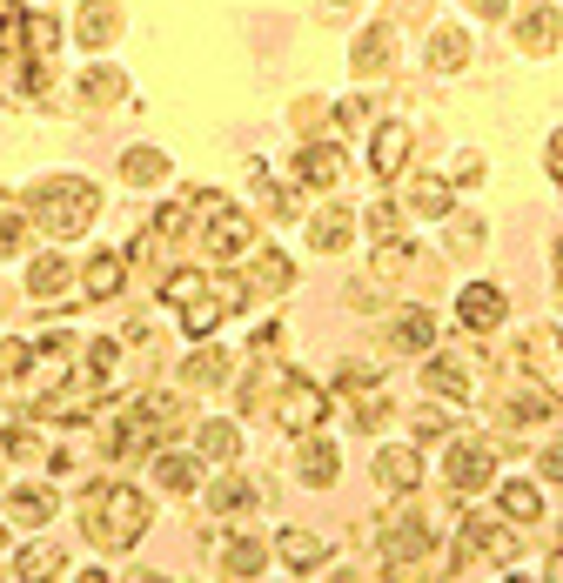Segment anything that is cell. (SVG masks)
Returning a JSON list of instances; mask_svg holds the SVG:
<instances>
[{"label":"cell","instance_id":"6da1fadb","mask_svg":"<svg viewBox=\"0 0 563 583\" xmlns=\"http://www.w3.org/2000/svg\"><path fill=\"white\" fill-rule=\"evenodd\" d=\"M34 215H41L54 235H74V228L94 222V188L88 181H41V188H34Z\"/></svg>","mask_w":563,"mask_h":583},{"label":"cell","instance_id":"7a4b0ae2","mask_svg":"<svg viewBox=\"0 0 563 583\" xmlns=\"http://www.w3.org/2000/svg\"><path fill=\"white\" fill-rule=\"evenodd\" d=\"M88 523H94L108 543H135L141 523H148V503H141V490H121V483H108V490L88 503Z\"/></svg>","mask_w":563,"mask_h":583},{"label":"cell","instance_id":"3957f363","mask_svg":"<svg viewBox=\"0 0 563 583\" xmlns=\"http://www.w3.org/2000/svg\"><path fill=\"white\" fill-rule=\"evenodd\" d=\"M463 322H470V329H496V322H503V295H496L490 282L463 289Z\"/></svg>","mask_w":563,"mask_h":583},{"label":"cell","instance_id":"277c9868","mask_svg":"<svg viewBox=\"0 0 563 583\" xmlns=\"http://www.w3.org/2000/svg\"><path fill=\"white\" fill-rule=\"evenodd\" d=\"M316 416H322V396H316V389H289V396H282V423H289V429H309Z\"/></svg>","mask_w":563,"mask_h":583},{"label":"cell","instance_id":"5b68a950","mask_svg":"<svg viewBox=\"0 0 563 583\" xmlns=\"http://www.w3.org/2000/svg\"><path fill=\"white\" fill-rule=\"evenodd\" d=\"M403 148H409V128H403V121H389L383 135H376V168H383V175H396Z\"/></svg>","mask_w":563,"mask_h":583},{"label":"cell","instance_id":"8992f818","mask_svg":"<svg viewBox=\"0 0 563 583\" xmlns=\"http://www.w3.org/2000/svg\"><path fill=\"white\" fill-rule=\"evenodd\" d=\"M336 168H342L336 148H309V155H302V181H309V188H329V181H336Z\"/></svg>","mask_w":563,"mask_h":583},{"label":"cell","instance_id":"52a82bcc","mask_svg":"<svg viewBox=\"0 0 563 583\" xmlns=\"http://www.w3.org/2000/svg\"><path fill=\"white\" fill-rule=\"evenodd\" d=\"M121 289V255H94L88 262V295H114Z\"/></svg>","mask_w":563,"mask_h":583},{"label":"cell","instance_id":"ba28073f","mask_svg":"<svg viewBox=\"0 0 563 583\" xmlns=\"http://www.w3.org/2000/svg\"><path fill=\"white\" fill-rule=\"evenodd\" d=\"M396 349H429V315L409 309L403 322H396Z\"/></svg>","mask_w":563,"mask_h":583},{"label":"cell","instance_id":"9c48e42d","mask_svg":"<svg viewBox=\"0 0 563 583\" xmlns=\"http://www.w3.org/2000/svg\"><path fill=\"white\" fill-rule=\"evenodd\" d=\"M383 54H389V34H362V47H356V68H362V74H383V68H389Z\"/></svg>","mask_w":563,"mask_h":583},{"label":"cell","instance_id":"30bf717a","mask_svg":"<svg viewBox=\"0 0 563 583\" xmlns=\"http://www.w3.org/2000/svg\"><path fill=\"white\" fill-rule=\"evenodd\" d=\"M456 483H483V476H490V456H483V449H456Z\"/></svg>","mask_w":563,"mask_h":583},{"label":"cell","instance_id":"8fae6325","mask_svg":"<svg viewBox=\"0 0 563 583\" xmlns=\"http://www.w3.org/2000/svg\"><path fill=\"white\" fill-rule=\"evenodd\" d=\"M376 470H383V483H396V490H403V483H416V456H403V449H389V456L376 463Z\"/></svg>","mask_w":563,"mask_h":583},{"label":"cell","instance_id":"7c38bea8","mask_svg":"<svg viewBox=\"0 0 563 583\" xmlns=\"http://www.w3.org/2000/svg\"><path fill=\"white\" fill-rule=\"evenodd\" d=\"M202 456H215V463H222V456H235V429H228V423H208L202 429Z\"/></svg>","mask_w":563,"mask_h":583},{"label":"cell","instance_id":"4fadbf2b","mask_svg":"<svg viewBox=\"0 0 563 583\" xmlns=\"http://www.w3.org/2000/svg\"><path fill=\"white\" fill-rule=\"evenodd\" d=\"M309 235H316V248H342V242H349V215H322Z\"/></svg>","mask_w":563,"mask_h":583},{"label":"cell","instance_id":"5bb4252c","mask_svg":"<svg viewBox=\"0 0 563 583\" xmlns=\"http://www.w3.org/2000/svg\"><path fill=\"white\" fill-rule=\"evenodd\" d=\"M282 557H289V563H322V543L302 537V530H289V537H282Z\"/></svg>","mask_w":563,"mask_h":583},{"label":"cell","instance_id":"9a60e30c","mask_svg":"<svg viewBox=\"0 0 563 583\" xmlns=\"http://www.w3.org/2000/svg\"><path fill=\"white\" fill-rule=\"evenodd\" d=\"M161 168H168V161H161L155 148H135V155H128V181H161Z\"/></svg>","mask_w":563,"mask_h":583},{"label":"cell","instance_id":"2e32d148","mask_svg":"<svg viewBox=\"0 0 563 583\" xmlns=\"http://www.w3.org/2000/svg\"><path fill=\"white\" fill-rule=\"evenodd\" d=\"M7 248H21V208L0 195V255H7Z\"/></svg>","mask_w":563,"mask_h":583},{"label":"cell","instance_id":"e0dca14e","mask_svg":"<svg viewBox=\"0 0 563 583\" xmlns=\"http://www.w3.org/2000/svg\"><path fill=\"white\" fill-rule=\"evenodd\" d=\"M302 470H309V483H329V476H336V456H329V443L309 449V463H302Z\"/></svg>","mask_w":563,"mask_h":583},{"label":"cell","instance_id":"ac0fdd59","mask_svg":"<svg viewBox=\"0 0 563 583\" xmlns=\"http://www.w3.org/2000/svg\"><path fill=\"white\" fill-rule=\"evenodd\" d=\"M503 510H510V516H537V490H523V483H517V490L503 496Z\"/></svg>","mask_w":563,"mask_h":583},{"label":"cell","instance_id":"d6986e66","mask_svg":"<svg viewBox=\"0 0 563 583\" xmlns=\"http://www.w3.org/2000/svg\"><path fill=\"white\" fill-rule=\"evenodd\" d=\"M61 275H68L61 262H41V269H34V289H41V295H54V289H61Z\"/></svg>","mask_w":563,"mask_h":583},{"label":"cell","instance_id":"ffe728a7","mask_svg":"<svg viewBox=\"0 0 563 583\" xmlns=\"http://www.w3.org/2000/svg\"><path fill=\"white\" fill-rule=\"evenodd\" d=\"M456 61H463V41L443 34V41H436V68H456Z\"/></svg>","mask_w":563,"mask_h":583},{"label":"cell","instance_id":"44dd1931","mask_svg":"<svg viewBox=\"0 0 563 583\" xmlns=\"http://www.w3.org/2000/svg\"><path fill=\"white\" fill-rule=\"evenodd\" d=\"M188 376H195V382H208V376H222V356H215V349H208V356H195V362H188Z\"/></svg>","mask_w":563,"mask_h":583},{"label":"cell","instance_id":"7402d4cb","mask_svg":"<svg viewBox=\"0 0 563 583\" xmlns=\"http://www.w3.org/2000/svg\"><path fill=\"white\" fill-rule=\"evenodd\" d=\"M228 570H255V563H262V550H255V543H248V550H242V543H235V550H228Z\"/></svg>","mask_w":563,"mask_h":583},{"label":"cell","instance_id":"603a6c76","mask_svg":"<svg viewBox=\"0 0 563 583\" xmlns=\"http://www.w3.org/2000/svg\"><path fill=\"white\" fill-rule=\"evenodd\" d=\"M81 34H88V41H101V34H114V14H81Z\"/></svg>","mask_w":563,"mask_h":583},{"label":"cell","instance_id":"cb8c5ba5","mask_svg":"<svg viewBox=\"0 0 563 583\" xmlns=\"http://www.w3.org/2000/svg\"><path fill=\"white\" fill-rule=\"evenodd\" d=\"M550 470H557V476H563V449H550Z\"/></svg>","mask_w":563,"mask_h":583},{"label":"cell","instance_id":"d4e9b609","mask_svg":"<svg viewBox=\"0 0 563 583\" xmlns=\"http://www.w3.org/2000/svg\"><path fill=\"white\" fill-rule=\"evenodd\" d=\"M550 155H557V161H563V135H557V148H550Z\"/></svg>","mask_w":563,"mask_h":583}]
</instances>
